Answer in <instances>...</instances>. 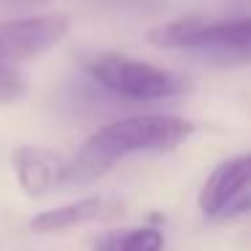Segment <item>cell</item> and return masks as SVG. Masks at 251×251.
Segmentation results:
<instances>
[{
	"label": "cell",
	"mask_w": 251,
	"mask_h": 251,
	"mask_svg": "<svg viewBox=\"0 0 251 251\" xmlns=\"http://www.w3.org/2000/svg\"><path fill=\"white\" fill-rule=\"evenodd\" d=\"M192 132H195V125L189 119L170 114H141L116 119L100 127L92 138L81 143L71 162L68 181H78V184L92 181L132 154L173 151L176 146L189 141Z\"/></svg>",
	"instance_id": "obj_1"
},
{
	"label": "cell",
	"mask_w": 251,
	"mask_h": 251,
	"mask_svg": "<svg viewBox=\"0 0 251 251\" xmlns=\"http://www.w3.org/2000/svg\"><path fill=\"white\" fill-rule=\"evenodd\" d=\"M154 46L186 49L211 62H249L251 60V14L229 19L186 17L154 27L149 33Z\"/></svg>",
	"instance_id": "obj_2"
},
{
	"label": "cell",
	"mask_w": 251,
	"mask_h": 251,
	"mask_svg": "<svg viewBox=\"0 0 251 251\" xmlns=\"http://www.w3.org/2000/svg\"><path fill=\"white\" fill-rule=\"evenodd\" d=\"M84 71L103 89L127 100H141V103L176 98L189 89V78L181 73L165 71L159 65L132 60V57L116 54V51H100V54L87 57Z\"/></svg>",
	"instance_id": "obj_3"
},
{
	"label": "cell",
	"mask_w": 251,
	"mask_h": 251,
	"mask_svg": "<svg viewBox=\"0 0 251 251\" xmlns=\"http://www.w3.org/2000/svg\"><path fill=\"white\" fill-rule=\"evenodd\" d=\"M68 35V19L60 14H35V17H8L0 19V62L35 60L46 54Z\"/></svg>",
	"instance_id": "obj_4"
},
{
	"label": "cell",
	"mask_w": 251,
	"mask_h": 251,
	"mask_svg": "<svg viewBox=\"0 0 251 251\" xmlns=\"http://www.w3.org/2000/svg\"><path fill=\"white\" fill-rule=\"evenodd\" d=\"M11 168L27 197L51 195L71 178V162L44 146H17L11 151Z\"/></svg>",
	"instance_id": "obj_5"
},
{
	"label": "cell",
	"mask_w": 251,
	"mask_h": 251,
	"mask_svg": "<svg viewBox=\"0 0 251 251\" xmlns=\"http://www.w3.org/2000/svg\"><path fill=\"white\" fill-rule=\"evenodd\" d=\"M127 211V202L111 195H89L81 200L65 202L60 208H49L41 211L30 219V229L41 235H51V232H62V229H73L81 224H92V222H108L116 219Z\"/></svg>",
	"instance_id": "obj_6"
},
{
	"label": "cell",
	"mask_w": 251,
	"mask_h": 251,
	"mask_svg": "<svg viewBox=\"0 0 251 251\" xmlns=\"http://www.w3.org/2000/svg\"><path fill=\"white\" fill-rule=\"evenodd\" d=\"M249 189H251V151H246L224 159L222 165L213 168V173L202 184L197 202H200V211L205 216H224V211Z\"/></svg>",
	"instance_id": "obj_7"
},
{
	"label": "cell",
	"mask_w": 251,
	"mask_h": 251,
	"mask_svg": "<svg viewBox=\"0 0 251 251\" xmlns=\"http://www.w3.org/2000/svg\"><path fill=\"white\" fill-rule=\"evenodd\" d=\"M165 235L159 227L141 224V227H122L108 229L95 238L92 251H162Z\"/></svg>",
	"instance_id": "obj_8"
},
{
	"label": "cell",
	"mask_w": 251,
	"mask_h": 251,
	"mask_svg": "<svg viewBox=\"0 0 251 251\" xmlns=\"http://www.w3.org/2000/svg\"><path fill=\"white\" fill-rule=\"evenodd\" d=\"M25 92H27V81L17 71V65L0 62V105L17 103V100L25 98Z\"/></svg>",
	"instance_id": "obj_9"
},
{
	"label": "cell",
	"mask_w": 251,
	"mask_h": 251,
	"mask_svg": "<svg viewBox=\"0 0 251 251\" xmlns=\"http://www.w3.org/2000/svg\"><path fill=\"white\" fill-rule=\"evenodd\" d=\"M49 0H0V11L6 14H25L30 8H41L46 6Z\"/></svg>",
	"instance_id": "obj_10"
}]
</instances>
